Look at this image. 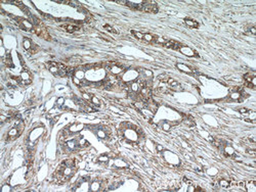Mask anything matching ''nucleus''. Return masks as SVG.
Segmentation results:
<instances>
[{"instance_id":"f257e3e1","label":"nucleus","mask_w":256,"mask_h":192,"mask_svg":"<svg viewBox=\"0 0 256 192\" xmlns=\"http://www.w3.org/2000/svg\"><path fill=\"white\" fill-rule=\"evenodd\" d=\"M179 51H180L181 53H183L185 55H186V56H198V54L193 50V49H191L189 47H185V46H181V47L179 48Z\"/></svg>"},{"instance_id":"f03ea898","label":"nucleus","mask_w":256,"mask_h":192,"mask_svg":"<svg viewBox=\"0 0 256 192\" xmlns=\"http://www.w3.org/2000/svg\"><path fill=\"white\" fill-rule=\"evenodd\" d=\"M176 67H177V68H179V70H180L181 72L186 73V74H191V73H193V72H192V68H189V67L186 66V64H185V63H177V64H176Z\"/></svg>"},{"instance_id":"7ed1b4c3","label":"nucleus","mask_w":256,"mask_h":192,"mask_svg":"<svg viewBox=\"0 0 256 192\" xmlns=\"http://www.w3.org/2000/svg\"><path fill=\"white\" fill-rule=\"evenodd\" d=\"M185 23L186 26L190 27V28H198V27H199L198 23L196 21H194V20H191V18H185Z\"/></svg>"},{"instance_id":"20e7f679","label":"nucleus","mask_w":256,"mask_h":192,"mask_svg":"<svg viewBox=\"0 0 256 192\" xmlns=\"http://www.w3.org/2000/svg\"><path fill=\"white\" fill-rule=\"evenodd\" d=\"M23 46H24V48L26 49V50H28V51H30L31 50V48H32V42H31V40L29 39V38H25L24 39V42H23Z\"/></svg>"},{"instance_id":"39448f33","label":"nucleus","mask_w":256,"mask_h":192,"mask_svg":"<svg viewBox=\"0 0 256 192\" xmlns=\"http://www.w3.org/2000/svg\"><path fill=\"white\" fill-rule=\"evenodd\" d=\"M110 72L112 73L113 75H119L120 73L122 72V68L119 67L118 64L116 66H113V67H110Z\"/></svg>"},{"instance_id":"423d86ee","label":"nucleus","mask_w":256,"mask_h":192,"mask_svg":"<svg viewBox=\"0 0 256 192\" xmlns=\"http://www.w3.org/2000/svg\"><path fill=\"white\" fill-rule=\"evenodd\" d=\"M241 96H242V93H241V92L235 91V92H232V93H231L230 98L232 99V100H240Z\"/></svg>"},{"instance_id":"0eeeda50","label":"nucleus","mask_w":256,"mask_h":192,"mask_svg":"<svg viewBox=\"0 0 256 192\" xmlns=\"http://www.w3.org/2000/svg\"><path fill=\"white\" fill-rule=\"evenodd\" d=\"M63 28L67 31V32L69 33H73L75 32L76 30H78L79 28H77V27H75V26H72V25H64L63 26Z\"/></svg>"},{"instance_id":"6e6552de","label":"nucleus","mask_w":256,"mask_h":192,"mask_svg":"<svg viewBox=\"0 0 256 192\" xmlns=\"http://www.w3.org/2000/svg\"><path fill=\"white\" fill-rule=\"evenodd\" d=\"M83 128V125H79V124H74V125H72L70 128H69V130H70V132H78L80 131Z\"/></svg>"},{"instance_id":"1a4fd4ad","label":"nucleus","mask_w":256,"mask_h":192,"mask_svg":"<svg viewBox=\"0 0 256 192\" xmlns=\"http://www.w3.org/2000/svg\"><path fill=\"white\" fill-rule=\"evenodd\" d=\"M99 188H101V183H99L98 181H93L92 183H91V185H90V190L91 191H98Z\"/></svg>"},{"instance_id":"9d476101","label":"nucleus","mask_w":256,"mask_h":192,"mask_svg":"<svg viewBox=\"0 0 256 192\" xmlns=\"http://www.w3.org/2000/svg\"><path fill=\"white\" fill-rule=\"evenodd\" d=\"M167 83L169 84V86L171 87V88H179V84H178V82L176 81V80H174V79H168V81H167Z\"/></svg>"},{"instance_id":"9b49d317","label":"nucleus","mask_w":256,"mask_h":192,"mask_svg":"<svg viewBox=\"0 0 256 192\" xmlns=\"http://www.w3.org/2000/svg\"><path fill=\"white\" fill-rule=\"evenodd\" d=\"M18 134H20V132H18V128H12L10 130V131L8 132V136L9 137H11L12 138V139H14V138L16 137H18Z\"/></svg>"},{"instance_id":"f8f14e48","label":"nucleus","mask_w":256,"mask_h":192,"mask_svg":"<svg viewBox=\"0 0 256 192\" xmlns=\"http://www.w3.org/2000/svg\"><path fill=\"white\" fill-rule=\"evenodd\" d=\"M66 146L68 147V149H70V150H74V149L76 148V142L74 140L68 141L66 143Z\"/></svg>"},{"instance_id":"ddd939ff","label":"nucleus","mask_w":256,"mask_h":192,"mask_svg":"<svg viewBox=\"0 0 256 192\" xmlns=\"http://www.w3.org/2000/svg\"><path fill=\"white\" fill-rule=\"evenodd\" d=\"M224 152L226 153L227 155H234L235 154V150H234V148H232V146H225L224 147Z\"/></svg>"},{"instance_id":"4468645a","label":"nucleus","mask_w":256,"mask_h":192,"mask_svg":"<svg viewBox=\"0 0 256 192\" xmlns=\"http://www.w3.org/2000/svg\"><path fill=\"white\" fill-rule=\"evenodd\" d=\"M156 38L152 35V34H143V40H146L147 42H153Z\"/></svg>"},{"instance_id":"2eb2a0df","label":"nucleus","mask_w":256,"mask_h":192,"mask_svg":"<svg viewBox=\"0 0 256 192\" xmlns=\"http://www.w3.org/2000/svg\"><path fill=\"white\" fill-rule=\"evenodd\" d=\"M78 145H79L80 147H87L89 145V143L85 139H84V138H80L79 142H78Z\"/></svg>"},{"instance_id":"dca6fc26","label":"nucleus","mask_w":256,"mask_h":192,"mask_svg":"<svg viewBox=\"0 0 256 192\" xmlns=\"http://www.w3.org/2000/svg\"><path fill=\"white\" fill-rule=\"evenodd\" d=\"M219 185L222 188H227V187H230V182L225 179H221L219 181Z\"/></svg>"},{"instance_id":"f3484780","label":"nucleus","mask_w":256,"mask_h":192,"mask_svg":"<svg viewBox=\"0 0 256 192\" xmlns=\"http://www.w3.org/2000/svg\"><path fill=\"white\" fill-rule=\"evenodd\" d=\"M131 33L136 37V39H139V40L143 39V34L138 32V31H131Z\"/></svg>"},{"instance_id":"a211bd4d","label":"nucleus","mask_w":256,"mask_h":192,"mask_svg":"<svg viewBox=\"0 0 256 192\" xmlns=\"http://www.w3.org/2000/svg\"><path fill=\"white\" fill-rule=\"evenodd\" d=\"M97 136L99 138H101V139H105V138L107 137V133H106L105 130L101 129V130H98V131H97Z\"/></svg>"},{"instance_id":"6ab92c4d","label":"nucleus","mask_w":256,"mask_h":192,"mask_svg":"<svg viewBox=\"0 0 256 192\" xmlns=\"http://www.w3.org/2000/svg\"><path fill=\"white\" fill-rule=\"evenodd\" d=\"M75 77H76V78H78V79H80L82 81V79L84 78V72L83 71H77V72H75Z\"/></svg>"},{"instance_id":"aec40b11","label":"nucleus","mask_w":256,"mask_h":192,"mask_svg":"<svg viewBox=\"0 0 256 192\" xmlns=\"http://www.w3.org/2000/svg\"><path fill=\"white\" fill-rule=\"evenodd\" d=\"M98 162H101V163H107V162H109V157L107 156V155H101L98 157Z\"/></svg>"},{"instance_id":"412c9836","label":"nucleus","mask_w":256,"mask_h":192,"mask_svg":"<svg viewBox=\"0 0 256 192\" xmlns=\"http://www.w3.org/2000/svg\"><path fill=\"white\" fill-rule=\"evenodd\" d=\"M105 29H106V30H108L109 32H111V33H114V34H118V32H117V31H116L115 29H113L112 27H111V26H109V25H105Z\"/></svg>"},{"instance_id":"4be33fe9","label":"nucleus","mask_w":256,"mask_h":192,"mask_svg":"<svg viewBox=\"0 0 256 192\" xmlns=\"http://www.w3.org/2000/svg\"><path fill=\"white\" fill-rule=\"evenodd\" d=\"M143 74L146 76V78L148 79V78H151V77L153 76V73L151 72V71H149V70H143Z\"/></svg>"},{"instance_id":"5701e85b","label":"nucleus","mask_w":256,"mask_h":192,"mask_svg":"<svg viewBox=\"0 0 256 192\" xmlns=\"http://www.w3.org/2000/svg\"><path fill=\"white\" fill-rule=\"evenodd\" d=\"M91 101H92V104H94V105H99L101 104V101H99L95 96H91Z\"/></svg>"},{"instance_id":"b1692460","label":"nucleus","mask_w":256,"mask_h":192,"mask_svg":"<svg viewBox=\"0 0 256 192\" xmlns=\"http://www.w3.org/2000/svg\"><path fill=\"white\" fill-rule=\"evenodd\" d=\"M155 41L157 42V43H160V44H165L166 42H167V40L166 39H164V38H161V37H159V38H156L155 39Z\"/></svg>"},{"instance_id":"393cba45","label":"nucleus","mask_w":256,"mask_h":192,"mask_svg":"<svg viewBox=\"0 0 256 192\" xmlns=\"http://www.w3.org/2000/svg\"><path fill=\"white\" fill-rule=\"evenodd\" d=\"M73 82L76 84V85L77 86H80V85H82V81L80 79H78V78H76V77L74 76L73 77Z\"/></svg>"},{"instance_id":"a878e982","label":"nucleus","mask_w":256,"mask_h":192,"mask_svg":"<svg viewBox=\"0 0 256 192\" xmlns=\"http://www.w3.org/2000/svg\"><path fill=\"white\" fill-rule=\"evenodd\" d=\"M162 128H163V130H165V131H169L170 128H171V126L168 124V123H163Z\"/></svg>"},{"instance_id":"bb28decb","label":"nucleus","mask_w":256,"mask_h":192,"mask_svg":"<svg viewBox=\"0 0 256 192\" xmlns=\"http://www.w3.org/2000/svg\"><path fill=\"white\" fill-rule=\"evenodd\" d=\"M82 98L83 99H85V100H91V96L89 95V94H87V93H85V92H83L82 93Z\"/></svg>"},{"instance_id":"cd10ccee","label":"nucleus","mask_w":256,"mask_h":192,"mask_svg":"<svg viewBox=\"0 0 256 192\" xmlns=\"http://www.w3.org/2000/svg\"><path fill=\"white\" fill-rule=\"evenodd\" d=\"M247 152H248V154H249L250 156H256V151L254 150V149H248L247 150Z\"/></svg>"},{"instance_id":"c85d7f7f","label":"nucleus","mask_w":256,"mask_h":192,"mask_svg":"<svg viewBox=\"0 0 256 192\" xmlns=\"http://www.w3.org/2000/svg\"><path fill=\"white\" fill-rule=\"evenodd\" d=\"M64 102H65V98L64 97H60L58 100H56V103H58V105H63L64 104Z\"/></svg>"},{"instance_id":"c756f323","label":"nucleus","mask_w":256,"mask_h":192,"mask_svg":"<svg viewBox=\"0 0 256 192\" xmlns=\"http://www.w3.org/2000/svg\"><path fill=\"white\" fill-rule=\"evenodd\" d=\"M239 111H240L241 113H243V114L244 113H249V110H248L247 108H244V107H243V108H240Z\"/></svg>"},{"instance_id":"7c9ffc66","label":"nucleus","mask_w":256,"mask_h":192,"mask_svg":"<svg viewBox=\"0 0 256 192\" xmlns=\"http://www.w3.org/2000/svg\"><path fill=\"white\" fill-rule=\"evenodd\" d=\"M250 33H251L253 36L256 35V29L254 28V27H251V28H250Z\"/></svg>"},{"instance_id":"2f4dec72","label":"nucleus","mask_w":256,"mask_h":192,"mask_svg":"<svg viewBox=\"0 0 256 192\" xmlns=\"http://www.w3.org/2000/svg\"><path fill=\"white\" fill-rule=\"evenodd\" d=\"M188 191H190V192H194V191H196V188H195V186H193V185H190L189 188H188Z\"/></svg>"},{"instance_id":"473e14b6","label":"nucleus","mask_w":256,"mask_h":192,"mask_svg":"<svg viewBox=\"0 0 256 192\" xmlns=\"http://www.w3.org/2000/svg\"><path fill=\"white\" fill-rule=\"evenodd\" d=\"M163 149H164L163 146H161V145H159V144L157 145V150H158V151H162Z\"/></svg>"}]
</instances>
